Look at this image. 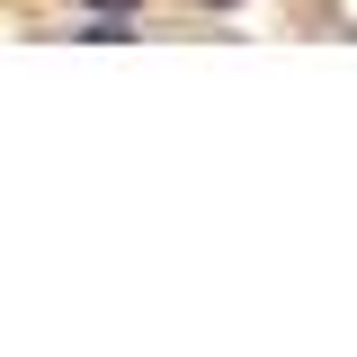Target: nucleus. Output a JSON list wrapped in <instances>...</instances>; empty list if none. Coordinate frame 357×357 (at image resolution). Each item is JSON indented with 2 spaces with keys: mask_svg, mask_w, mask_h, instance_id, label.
I'll return each instance as SVG.
<instances>
[{
  "mask_svg": "<svg viewBox=\"0 0 357 357\" xmlns=\"http://www.w3.org/2000/svg\"><path fill=\"white\" fill-rule=\"evenodd\" d=\"M81 9H98V18H134L143 0H81Z\"/></svg>",
  "mask_w": 357,
  "mask_h": 357,
  "instance_id": "obj_1",
  "label": "nucleus"
},
{
  "mask_svg": "<svg viewBox=\"0 0 357 357\" xmlns=\"http://www.w3.org/2000/svg\"><path fill=\"white\" fill-rule=\"evenodd\" d=\"M206 9H241V0H206Z\"/></svg>",
  "mask_w": 357,
  "mask_h": 357,
  "instance_id": "obj_2",
  "label": "nucleus"
}]
</instances>
